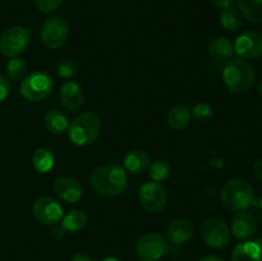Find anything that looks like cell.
Here are the masks:
<instances>
[{
    "label": "cell",
    "instance_id": "d6a6232c",
    "mask_svg": "<svg viewBox=\"0 0 262 261\" xmlns=\"http://www.w3.org/2000/svg\"><path fill=\"white\" fill-rule=\"evenodd\" d=\"M235 0H211L212 4L216 8H220V9H227V8H230L233 4H234Z\"/></svg>",
    "mask_w": 262,
    "mask_h": 261
},
{
    "label": "cell",
    "instance_id": "f546056e",
    "mask_svg": "<svg viewBox=\"0 0 262 261\" xmlns=\"http://www.w3.org/2000/svg\"><path fill=\"white\" fill-rule=\"evenodd\" d=\"M61 2L63 0H35V4L42 13H51L60 7Z\"/></svg>",
    "mask_w": 262,
    "mask_h": 261
},
{
    "label": "cell",
    "instance_id": "603a6c76",
    "mask_svg": "<svg viewBox=\"0 0 262 261\" xmlns=\"http://www.w3.org/2000/svg\"><path fill=\"white\" fill-rule=\"evenodd\" d=\"M243 18L251 23H262V0H238Z\"/></svg>",
    "mask_w": 262,
    "mask_h": 261
},
{
    "label": "cell",
    "instance_id": "9c48e42d",
    "mask_svg": "<svg viewBox=\"0 0 262 261\" xmlns=\"http://www.w3.org/2000/svg\"><path fill=\"white\" fill-rule=\"evenodd\" d=\"M69 36V26L64 18L51 17L43 22L40 31V38L46 48L55 50L67 42Z\"/></svg>",
    "mask_w": 262,
    "mask_h": 261
},
{
    "label": "cell",
    "instance_id": "d4e9b609",
    "mask_svg": "<svg viewBox=\"0 0 262 261\" xmlns=\"http://www.w3.org/2000/svg\"><path fill=\"white\" fill-rule=\"evenodd\" d=\"M5 72H7L8 79L10 81H19L27 76L28 64L27 61L20 59L19 56L10 58L5 66Z\"/></svg>",
    "mask_w": 262,
    "mask_h": 261
},
{
    "label": "cell",
    "instance_id": "cb8c5ba5",
    "mask_svg": "<svg viewBox=\"0 0 262 261\" xmlns=\"http://www.w3.org/2000/svg\"><path fill=\"white\" fill-rule=\"evenodd\" d=\"M32 164L33 168L41 174H46L54 168L55 164V158L54 154L50 150L45 147H38L37 150L33 153L32 156Z\"/></svg>",
    "mask_w": 262,
    "mask_h": 261
},
{
    "label": "cell",
    "instance_id": "4316f807",
    "mask_svg": "<svg viewBox=\"0 0 262 261\" xmlns=\"http://www.w3.org/2000/svg\"><path fill=\"white\" fill-rule=\"evenodd\" d=\"M170 164L166 160H163V159H158V160L152 161L150 164V168H148V174H150L151 181L158 182V183L166 181L169 176H170Z\"/></svg>",
    "mask_w": 262,
    "mask_h": 261
},
{
    "label": "cell",
    "instance_id": "6da1fadb",
    "mask_svg": "<svg viewBox=\"0 0 262 261\" xmlns=\"http://www.w3.org/2000/svg\"><path fill=\"white\" fill-rule=\"evenodd\" d=\"M89 183L99 194L115 197L122 194L128 187V174L119 165H104L90 173Z\"/></svg>",
    "mask_w": 262,
    "mask_h": 261
},
{
    "label": "cell",
    "instance_id": "7402d4cb",
    "mask_svg": "<svg viewBox=\"0 0 262 261\" xmlns=\"http://www.w3.org/2000/svg\"><path fill=\"white\" fill-rule=\"evenodd\" d=\"M87 222H89V216H87L86 212L81 211V210H72L68 214L63 215L60 227L66 232L77 233L81 232L86 227Z\"/></svg>",
    "mask_w": 262,
    "mask_h": 261
},
{
    "label": "cell",
    "instance_id": "1f68e13d",
    "mask_svg": "<svg viewBox=\"0 0 262 261\" xmlns=\"http://www.w3.org/2000/svg\"><path fill=\"white\" fill-rule=\"evenodd\" d=\"M250 209H251V214H252L253 216L258 217V219L262 220V197L253 200Z\"/></svg>",
    "mask_w": 262,
    "mask_h": 261
},
{
    "label": "cell",
    "instance_id": "8fae6325",
    "mask_svg": "<svg viewBox=\"0 0 262 261\" xmlns=\"http://www.w3.org/2000/svg\"><path fill=\"white\" fill-rule=\"evenodd\" d=\"M33 217L43 225H56L63 217V207L50 196H41L33 202Z\"/></svg>",
    "mask_w": 262,
    "mask_h": 261
},
{
    "label": "cell",
    "instance_id": "ffe728a7",
    "mask_svg": "<svg viewBox=\"0 0 262 261\" xmlns=\"http://www.w3.org/2000/svg\"><path fill=\"white\" fill-rule=\"evenodd\" d=\"M43 124L45 128L53 135H63L68 130L69 120L64 113L59 109H49L43 115Z\"/></svg>",
    "mask_w": 262,
    "mask_h": 261
},
{
    "label": "cell",
    "instance_id": "d6986e66",
    "mask_svg": "<svg viewBox=\"0 0 262 261\" xmlns=\"http://www.w3.org/2000/svg\"><path fill=\"white\" fill-rule=\"evenodd\" d=\"M207 51L214 60L220 61V63H223V61L227 63L228 60L232 59L233 54H234V48H233V42L228 37L216 36L210 41Z\"/></svg>",
    "mask_w": 262,
    "mask_h": 261
},
{
    "label": "cell",
    "instance_id": "83f0119b",
    "mask_svg": "<svg viewBox=\"0 0 262 261\" xmlns=\"http://www.w3.org/2000/svg\"><path fill=\"white\" fill-rule=\"evenodd\" d=\"M55 71L56 74L64 79H72L78 76V67H77L76 61L68 58H63L56 61Z\"/></svg>",
    "mask_w": 262,
    "mask_h": 261
},
{
    "label": "cell",
    "instance_id": "44dd1931",
    "mask_svg": "<svg viewBox=\"0 0 262 261\" xmlns=\"http://www.w3.org/2000/svg\"><path fill=\"white\" fill-rule=\"evenodd\" d=\"M192 119L191 109L187 105H176L169 109L166 114V123L173 130H181L189 124Z\"/></svg>",
    "mask_w": 262,
    "mask_h": 261
},
{
    "label": "cell",
    "instance_id": "e575fe53",
    "mask_svg": "<svg viewBox=\"0 0 262 261\" xmlns=\"http://www.w3.org/2000/svg\"><path fill=\"white\" fill-rule=\"evenodd\" d=\"M71 261H94V258L84 252H77L72 256Z\"/></svg>",
    "mask_w": 262,
    "mask_h": 261
},
{
    "label": "cell",
    "instance_id": "836d02e7",
    "mask_svg": "<svg viewBox=\"0 0 262 261\" xmlns=\"http://www.w3.org/2000/svg\"><path fill=\"white\" fill-rule=\"evenodd\" d=\"M253 174L262 183V159H258L255 165H253Z\"/></svg>",
    "mask_w": 262,
    "mask_h": 261
},
{
    "label": "cell",
    "instance_id": "8d00e7d4",
    "mask_svg": "<svg viewBox=\"0 0 262 261\" xmlns=\"http://www.w3.org/2000/svg\"><path fill=\"white\" fill-rule=\"evenodd\" d=\"M100 261H123V260H120V258H118V257H105Z\"/></svg>",
    "mask_w": 262,
    "mask_h": 261
},
{
    "label": "cell",
    "instance_id": "ba28073f",
    "mask_svg": "<svg viewBox=\"0 0 262 261\" xmlns=\"http://www.w3.org/2000/svg\"><path fill=\"white\" fill-rule=\"evenodd\" d=\"M200 233L205 243L214 250H223L232 240L230 228L225 224L224 220L219 217L205 219L200 227Z\"/></svg>",
    "mask_w": 262,
    "mask_h": 261
},
{
    "label": "cell",
    "instance_id": "3957f363",
    "mask_svg": "<svg viewBox=\"0 0 262 261\" xmlns=\"http://www.w3.org/2000/svg\"><path fill=\"white\" fill-rule=\"evenodd\" d=\"M69 140L77 146H90L96 142L101 133V122L92 112L79 113L68 125Z\"/></svg>",
    "mask_w": 262,
    "mask_h": 261
},
{
    "label": "cell",
    "instance_id": "5b68a950",
    "mask_svg": "<svg viewBox=\"0 0 262 261\" xmlns=\"http://www.w3.org/2000/svg\"><path fill=\"white\" fill-rule=\"evenodd\" d=\"M54 81L49 73L43 71H35L28 73L22 79L19 86L20 95L28 101H41L51 94Z\"/></svg>",
    "mask_w": 262,
    "mask_h": 261
},
{
    "label": "cell",
    "instance_id": "74e56055",
    "mask_svg": "<svg viewBox=\"0 0 262 261\" xmlns=\"http://www.w3.org/2000/svg\"><path fill=\"white\" fill-rule=\"evenodd\" d=\"M258 92H260V95L262 96V81L260 82V84H258Z\"/></svg>",
    "mask_w": 262,
    "mask_h": 261
},
{
    "label": "cell",
    "instance_id": "4dcf8cb0",
    "mask_svg": "<svg viewBox=\"0 0 262 261\" xmlns=\"http://www.w3.org/2000/svg\"><path fill=\"white\" fill-rule=\"evenodd\" d=\"M10 94V82L9 79L5 78L4 76L0 74V102L7 100V97Z\"/></svg>",
    "mask_w": 262,
    "mask_h": 261
},
{
    "label": "cell",
    "instance_id": "52a82bcc",
    "mask_svg": "<svg viewBox=\"0 0 262 261\" xmlns=\"http://www.w3.org/2000/svg\"><path fill=\"white\" fill-rule=\"evenodd\" d=\"M170 250L168 238L159 232L142 235L136 243V255L142 261H158Z\"/></svg>",
    "mask_w": 262,
    "mask_h": 261
},
{
    "label": "cell",
    "instance_id": "7c38bea8",
    "mask_svg": "<svg viewBox=\"0 0 262 261\" xmlns=\"http://www.w3.org/2000/svg\"><path fill=\"white\" fill-rule=\"evenodd\" d=\"M233 48L241 59L251 60L260 58L262 55V33L257 31H247L238 36Z\"/></svg>",
    "mask_w": 262,
    "mask_h": 261
},
{
    "label": "cell",
    "instance_id": "30bf717a",
    "mask_svg": "<svg viewBox=\"0 0 262 261\" xmlns=\"http://www.w3.org/2000/svg\"><path fill=\"white\" fill-rule=\"evenodd\" d=\"M166 200H168L166 191L161 186V183L151 181L145 182L140 187L138 201H140L143 210H146L147 212H151V214L160 212L165 207Z\"/></svg>",
    "mask_w": 262,
    "mask_h": 261
},
{
    "label": "cell",
    "instance_id": "e0dca14e",
    "mask_svg": "<svg viewBox=\"0 0 262 261\" xmlns=\"http://www.w3.org/2000/svg\"><path fill=\"white\" fill-rule=\"evenodd\" d=\"M150 156L142 150H132L123 159V168L127 173L142 174L150 168Z\"/></svg>",
    "mask_w": 262,
    "mask_h": 261
},
{
    "label": "cell",
    "instance_id": "7a4b0ae2",
    "mask_svg": "<svg viewBox=\"0 0 262 261\" xmlns=\"http://www.w3.org/2000/svg\"><path fill=\"white\" fill-rule=\"evenodd\" d=\"M222 77L228 91L233 94H245L252 87L255 69L245 59H230L224 64Z\"/></svg>",
    "mask_w": 262,
    "mask_h": 261
},
{
    "label": "cell",
    "instance_id": "9a60e30c",
    "mask_svg": "<svg viewBox=\"0 0 262 261\" xmlns=\"http://www.w3.org/2000/svg\"><path fill=\"white\" fill-rule=\"evenodd\" d=\"M257 230V220L251 212H235L230 223V233L239 241H247L253 237Z\"/></svg>",
    "mask_w": 262,
    "mask_h": 261
},
{
    "label": "cell",
    "instance_id": "f1b7e54d",
    "mask_svg": "<svg viewBox=\"0 0 262 261\" xmlns=\"http://www.w3.org/2000/svg\"><path fill=\"white\" fill-rule=\"evenodd\" d=\"M191 114L196 122L204 123L211 119L214 112H212V107L210 104H207V102H199L191 110Z\"/></svg>",
    "mask_w": 262,
    "mask_h": 261
},
{
    "label": "cell",
    "instance_id": "d590c367",
    "mask_svg": "<svg viewBox=\"0 0 262 261\" xmlns=\"http://www.w3.org/2000/svg\"><path fill=\"white\" fill-rule=\"evenodd\" d=\"M200 261H225V260L223 257H220V256L210 255V256H205V257H202Z\"/></svg>",
    "mask_w": 262,
    "mask_h": 261
},
{
    "label": "cell",
    "instance_id": "8992f818",
    "mask_svg": "<svg viewBox=\"0 0 262 261\" xmlns=\"http://www.w3.org/2000/svg\"><path fill=\"white\" fill-rule=\"evenodd\" d=\"M32 31L23 26H13L0 36V53L7 58H15L25 53L31 41Z\"/></svg>",
    "mask_w": 262,
    "mask_h": 261
},
{
    "label": "cell",
    "instance_id": "277c9868",
    "mask_svg": "<svg viewBox=\"0 0 262 261\" xmlns=\"http://www.w3.org/2000/svg\"><path fill=\"white\" fill-rule=\"evenodd\" d=\"M253 200H255L253 187L245 179H232L223 187L222 201L230 211H247Z\"/></svg>",
    "mask_w": 262,
    "mask_h": 261
},
{
    "label": "cell",
    "instance_id": "484cf974",
    "mask_svg": "<svg viewBox=\"0 0 262 261\" xmlns=\"http://www.w3.org/2000/svg\"><path fill=\"white\" fill-rule=\"evenodd\" d=\"M220 25L227 31L234 32L242 25V14H241L239 10L232 7L223 9L222 14H220Z\"/></svg>",
    "mask_w": 262,
    "mask_h": 261
},
{
    "label": "cell",
    "instance_id": "5bb4252c",
    "mask_svg": "<svg viewBox=\"0 0 262 261\" xmlns=\"http://www.w3.org/2000/svg\"><path fill=\"white\" fill-rule=\"evenodd\" d=\"M59 100L66 110L76 113L83 106L84 92L81 84L76 81H67L59 90Z\"/></svg>",
    "mask_w": 262,
    "mask_h": 261
},
{
    "label": "cell",
    "instance_id": "2e32d148",
    "mask_svg": "<svg viewBox=\"0 0 262 261\" xmlns=\"http://www.w3.org/2000/svg\"><path fill=\"white\" fill-rule=\"evenodd\" d=\"M193 235V224L186 217L173 220L166 229V238L173 245H183Z\"/></svg>",
    "mask_w": 262,
    "mask_h": 261
},
{
    "label": "cell",
    "instance_id": "4fadbf2b",
    "mask_svg": "<svg viewBox=\"0 0 262 261\" xmlns=\"http://www.w3.org/2000/svg\"><path fill=\"white\" fill-rule=\"evenodd\" d=\"M53 189L59 200L68 204H76L83 196V187L73 177H59L53 184Z\"/></svg>",
    "mask_w": 262,
    "mask_h": 261
},
{
    "label": "cell",
    "instance_id": "ac0fdd59",
    "mask_svg": "<svg viewBox=\"0 0 262 261\" xmlns=\"http://www.w3.org/2000/svg\"><path fill=\"white\" fill-rule=\"evenodd\" d=\"M232 261H262V243L260 241H243L235 246Z\"/></svg>",
    "mask_w": 262,
    "mask_h": 261
}]
</instances>
